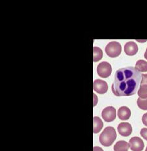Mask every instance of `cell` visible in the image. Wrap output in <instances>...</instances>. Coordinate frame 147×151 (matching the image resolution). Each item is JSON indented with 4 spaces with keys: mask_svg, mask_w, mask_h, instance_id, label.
<instances>
[{
    "mask_svg": "<svg viewBox=\"0 0 147 151\" xmlns=\"http://www.w3.org/2000/svg\"><path fill=\"white\" fill-rule=\"evenodd\" d=\"M142 74L136 68L127 67L116 71L112 92L116 96L134 95L141 82Z\"/></svg>",
    "mask_w": 147,
    "mask_h": 151,
    "instance_id": "1",
    "label": "cell"
},
{
    "mask_svg": "<svg viewBox=\"0 0 147 151\" xmlns=\"http://www.w3.org/2000/svg\"><path fill=\"white\" fill-rule=\"evenodd\" d=\"M116 138L115 128L111 126L106 127L100 135V142L104 147H109L113 143Z\"/></svg>",
    "mask_w": 147,
    "mask_h": 151,
    "instance_id": "2",
    "label": "cell"
},
{
    "mask_svg": "<svg viewBox=\"0 0 147 151\" xmlns=\"http://www.w3.org/2000/svg\"><path fill=\"white\" fill-rule=\"evenodd\" d=\"M105 51L108 56L115 58L121 54L122 52V47L119 42L111 41L106 45L105 48Z\"/></svg>",
    "mask_w": 147,
    "mask_h": 151,
    "instance_id": "3",
    "label": "cell"
},
{
    "mask_svg": "<svg viewBox=\"0 0 147 151\" xmlns=\"http://www.w3.org/2000/svg\"><path fill=\"white\" fill-rule=\"evenodd\" d=\"M112 72V67L109 63L102 62L97 66L98 75L102 78L109 77Z\"/></svg>",
    "mask_w": 147,
    "mask_h": 151,
    "instance_id": "4",
    "label": "cell"
},
{
    "mask_svg": "<svg viewBox=\"0 0 147 151\" xmlns=\"http://www.w3.org/2000/svg\"><path fill=\"white\" fill-rule=\"evenodd\" d=\"M116 109L113 107L105 108L102 112V117L106 122H110L116 119Z\"/></svg>",
    "mask_w": 147,
    "mask_h": 151,
    "instance_id": "5",
    "label": "cell"
},
{
    "mask_svg": "<svg viewBox=\"0 0 147 151\" xmlns=\"http://www.w3.org/2000/svg\"><path fill=\"white\" fill-rule=\"evenodd\" d=\"M129 146L132 151H142L145 147V144L140 137H134L129 141Z\"/></svg>",
    "mask_w": 147,
    "mask_h": 151,
    "instance_id": "6",
    "label": "cell"
},
{
    "mask_svg": "<svg viewBox=\"0 0 147 151\" xmlns=\"http://www.w3.org/2000/svg\"><path fill=\"white\" fill-rule=\"evenodd\" d=\"M93 89L96 92L100 94H104L107 91L108 85L106 81L101 79H97L93 83Z\"/></svg>",
    "mask_w": 147,
    "mask_h": 151,
    "instance_id": "7",
    "label": "cell"
},
{
    "mask_svg": "<svg viewBox=\"0 0 147 151\" xmlns=\"http://www.w3.org/2000/svg\"><path fill=\"white\" fill-rule=\"evenodd\" d=\"M117 129L119 134L124 137H128L132 133V127L128 122L120 123L117 127Z\"/></svg>",
    "mask_w": 147,
    "mask_h": 151,
    "instance_id": "8",
    "label": "cell"
},
{
    "mask_svg": "<svg viewBox=\"0 0 147 151\" xmlns=\"http://www.w3.org/2000/svg\"><path fill=\"white\" fill-rule=\"evenodd\" d=\"M137 45L134 41H129L124 45V52L128 56H134L138 52Z\"/></svg>",
    "mask_w": 147,
    "mask_h": 151,
    "instance_id": "9",
    "label": "cell"
},
{
    "mask_svg": "<svg viewBox=\"0 0 147 151\" xmlns=\"http://www.w3.org/2000/svg\"><path fill=\"white\" fill-rule=\"evenodd\" d=\"M117 115L120 120H127L131 116V111L130 109L126 106L121 107L119 109Z\"/></svg>",
    "mask_w": 147,
    "mask_h": 151,
    "instance_id": "10",
    "label": "cell"
},
{
    "mask_svg": "<svg viewBox=\"0 0 147 151\" xmlns=\"http://www.w3.org/2000/svg\"><path fill=\"white\" fill-rule=\"evenodd\" d=\"M104 124L102 120L98 116L93 118V132L94 134H98L103 128Z\"/></svg>",
    "mask_w": 147,
    "mask_h": 151,
    "instance_id": "11",
    "label": "cell"
},
{
    "mask_svg": "<svg viewBox=\"0 0 147 151\" xmlns=\"http://www.w3.org/2000/svg\"><path fill=\"white\" fill-rule=\"evenodd\" d=\"M130 148L129 143L125 141H119L113 147L114 151H128Z\"/></svg>",
    "mask_w": 147,
    "mask_h": 151,
    "instance_id": "12",
    "label": "cell"
},
{
    "mask_svg": "<svg viewBox=\"0 0 147 151\" xmlns=\"http://www.w3.org/2000/svg\"><path fill=\"white\" fill-rule=\"evenodd\" d=\"M103 57V52L101 49L98 47H93V61L97 62L100 61Z\"/></svg>",
    "mask_w": 147,
    "mask_h": 151,
    "instance_id": "13",
    "label": "cell"
},
{
    "mask_svg": "<svg viewBox=\"0 0 147 151\" xmlns=\"http://www.w3.org/2000/svg\"><path fill=\"white\" fill-rule=\"evenodd\" d=\"M136 68L140 72H147V62L143 60H139L136 62Z\"/></svg>",
    "mask_w": 147,
    "mask_h": 151,
    "instance_id": "14",
    "label": "cell"
},
{
    "mask_svg": "<svg viewBox=\"0 0 147 151\" xmlns=\"http://www.w3.org/2000/svg\"><path fill=\"white\" fill-rule=\"evenodd\" d=\"M137 94L140 98H147V85H141Z\"/></svg>",
    "mask_w": 147,
    "mask_h": 151,
    "instance_id": "15",
    "label": "cell"
},
{
    "mask_svg": "<svg viewBox=\"0 0 147 151\" xmlns=\"http://www.w3.org/2000/svg\"><path fill=\"white\" fill-rule=\"evenodd\" d=\"M137 104L141 109L147 110V98L143 99L139 98L137 99Z\"/></svg>",
    "mask_w": 147,
    "mask_h": 151,
    "instance_id": "16",
    "label": "cell"
},
{
    "mask_svg": "<svg viewBox=\"0 0 147 151\" xmlns=\"http://www.w3.org/2000/svg\"><path fill=\"white\" fill-rule=\"evenodd\" d=\"M140 134L146 141H147V128H143L140 132Z\"/></svg>",
    "mask_w": 147,
    "mask_h": 151,
    "instance_id": "17",
    "label": "cell"
},
{
    "mask_svg": "<svg viewBox=\"0 0 147 151\" xmlns=\"http://www.w3.org/2000/svg\"><path fill=\"white\" fill-rule=\"evenodd\" d=\"M141 85H147V74H142Z\"/></svg>",
    "mask_w": 147,
    "mask_h": 151,
    "instance_id": "18",
    "label": "cell"
},
{
    "mask_svg": "<svg viewBox=\"0 0 147 151\" xmlns=\"http://www.w3.org/2000/svg\"><path fill=\"white\" fill-rule=\"evenodd\" d=\"M142 121L143 124L147 126V113L143 114V116L142 117Z\"/></svg>",
    "mask_w": 147,
    "mask_h": 151,
    "instance_id": "19",
    "label": "cell"
},
{
    "mask_svg": "<svg viewBox=\"0 0 147 151\" xmlns=\"http://www.w3.org/2000/svg\"><path fill=\"white\" fill-rule=\"evenodd\" d=\"M93 151H104V150L102 149L101 147H93Z\"/></svg>",
    "mask_w": 147,
    "mask_h": 151,
    "instance_id": "20",
    "label": "cell"
},
{
    "mask_svg": "<svg viewBox=\"0 0 147 151\" xmlns=\"http://www.w3.org/2000/svg\"><path fill=\"white\" fill-rule=\"evenodd\" d=\"M144 57H145V58L146 60H147V49H146V51H145V55H144Z\"/></svg>",
    "mask_w": 147,
    "mask_h": 151,
    "instance_id": "21",
    "label": "cell"
},
{
    "mask_svg": "<svg viewBox=\"0 0 147 151\" xmlns=\"http://www.w3.org/2000/svg\"><path fill=\"white\" fill-rule=\"evenodd\" d=\"M145 151H147V147L146 148V150H145Z\"/></svg>",
    "mask_w": 147,
    "mask_h": 151,
    "instance_id": "22",
    "label": "cell"
}]
</instances>
